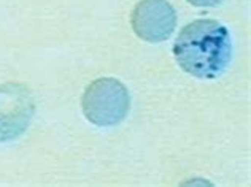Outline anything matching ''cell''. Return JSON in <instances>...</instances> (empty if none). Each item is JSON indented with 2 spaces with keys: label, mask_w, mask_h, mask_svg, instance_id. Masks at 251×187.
Returning <instances> with one entry per match:
<instances>
[{
  "label": "cell",
  "mask_w": 251,
  "mask_h": 187,
  "mask_svg": "<svg viewBox=\"0 0 251 187\" xmlns=\"http://www.w3.org/2000/svg\"><path fill=\"white\" fill-rule=\"evenodd\" d=\"M174 54L178 65L191 76L218 78L232 57L230 33L215 19H197L181 29L174 43Z\"/></svg>",
  "instance_id": "6da1fadb"
},
{
  "label": "cell",
  "mask_w": 251,
  "mask_h": 187,
  "mask_svg": "<svg viewBox=\"0 0 251 187\" xmlns=\"http://www.w3.org/2000/svg\"><path fill=\"white\" fill-rule=\"evenodd\" d=\"M83 113L89 122L111 127L123 122L130 110V95L126 86L115 78H100L83 94Z\"/></svg>",
  "instance_id": "7a4b0ae2"
},
{
  "label": "cell",
  "mask_w": 251,
  "mask_h": 187,
  "mask_svg": "<svg viewBox=\"0 0 251 187\" xmlns=\"http://www.w3.org/2000/svg\"><path fill=\"white\" fill-rule=\"evenodd\" d=\"M132 27L145 42L161 43L176 27V13L167 0H142L132 13Z\"/></svg>",
  "instance_id": "277c9868"
},
{
  "label": "cell",
  "mask_w": 251,
  "mask_h": 187,
  "mask_svg": "<svg viewBox=\"0 0 251 187\" xmlns=\"http://www.w3.org/2000/svg\"><path fill=\"white\" fill-rule=\"evenodd\" d=\"M188 2L194 6H216V5H220L223 0H188Z\"/></svg>",
  "instance_id": "5b68a950"
},
{
  "label": "cell",
  "mask_w": 251,
  "mask_h": 187,
  "mask_svg": "<svg viewBox=\"0 0 251 187\" xmlns=\"http://www.w3.org/2000/svg\"><path fill=\"white\" fill-rule=\"evenodd\" d=\"M34 97L23 84L0 86V141H10L27 130L34 116Z\"/></svg>",
  "instance_id": "3957f363"
}]
</instances>
